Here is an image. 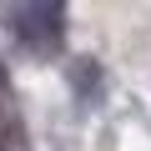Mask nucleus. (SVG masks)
I'll return each instance as SVG.
<instances>
[{
    "label": "nucleus",
    "instance_id": "obj_2",
    "mask_svg": "<svg viewBox=\"0 0 151 151\" xmlns=\"http://www.w3.org/2000/svg\"><path fill=\"white\" fill-rule=\"evenodd\" d=\"M70 76H76V91H81V101H86V106H96V101H101V96H96V91H101V70L81 60V65H76Z\"/></svg>",
    "mask_w": 151,
    "mask_h": 151
},
{
    "label": "nucleus",
    "instance_id": "obj_1",
    "mask_svg": "<svg viewBox=\"0 0 151 151\" xmlns=\"http://www.w3.org/2000/svg\"><path fill=\"white\" fill-rule=\"evenodd\" d=\"M5 20H10V35L25 50L45 55L65 35V0H10V15Z\"/></svg>",
    "mask_w": 151,
    "mask_h": 151
}]
</instances>
